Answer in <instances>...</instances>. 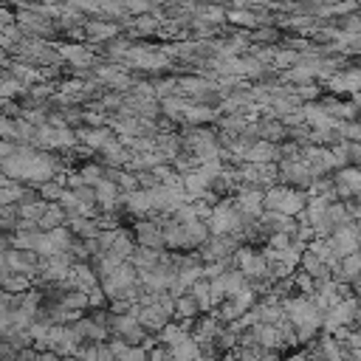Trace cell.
Instances as JSON below:
<instances>
[{"instance_id": "6da1fadb", "label": "cell", "mask_w": 361, "mask_h": 361, "mask_svg": "<svg viewBox=\"0 0 361 361\" xmlns=\"http://www.w3.org/2000/svg\"><path fill=\"white\" fill-rule=\"evenodd\" d=\"M307 195L302 189H288V186H274L271 192H265V209H276L282 214H302L307 206Z\"/></svg>"}, {"instance_id": "7a4b0ae2", "label": "cell", "mask_w": 361, "mask_h": 361, "mask_svg": "<svg viewBox=\"0 0 361 361\" xmlns=\"http://www.w3.org/2000/svg\"><path fill=\"white\" fill-rule=\"evenodd\" d=\"M169 316H172V310H169L166 305H161V302L144 305V307L138 310V319H141V324H144L147 330H161V327H166V324H169Z\"/></svg>"}, {"instance_id": "3957f363", "label": "cell", "mask_w": 361, "mask_h": 361, "mask_svg": "<svg viewBox=\"0 0 361 361\" xmlns=\"http://www.w3.org/2000/svg\"><path fill=\"white\" fill-rule=\"evenodd\" d=\"M135 243H138V245L158 248L161 243H166V237H164V228H158L155 223H138V226H135Z\"/></svg>"}, {"instance_id": "277c9868", "label": "cell", "mask_w": 361, "mask_h": 361, "mask_svg": "<svg viewBox=\"0 0 361 361\" xmlns=\"http://www.w3.org/2000/svg\"><path fill=\"white\" fill-rule=\"evenodd\" d=\"M116 195H118V183H116V180H107V178H102V180L96 183V203H102L107 212L113 209V200H116Z\"/></svg>"}, {"instance_id": "5b68a950", "label": "cell", "mask_w": 361, "mask_h": 361, "mask_svg": "<svg viewBox=\"0 0 361 361\" xmlns=\"http://www.w3.org/2000/svg\"><path fill=\"white\" fill-rule=\"evenodd\" d=\"M82 141L87 144V147H96V149H104L110 141H116L113 135H110V130H104V127H93V130H87V133H82Z\"/></svg>"}, {"instance_id": "8992f818", "label": "cell", "mask_w": 361, "mask_h": 361, "mask_svg": "<svg viewBox=\"0 0 361 361\" xmlns=\"http://www.w3.org/2000/svg\"><path fill=\"white\" fill-rule=\"evenodd\" d=\"M39 195H42L45 200H62L65 189H62V183H59V180H45V183L39 186Z\"/></svg>"}, {"instance_id": "52a82bcc", "label": "cell", "mask_w": 361, "mask_h": 361, "mask_svg": "<svg viewBox=\"0 0 361 361\" xmlns=\"http://www.w3.org/2000/svg\"><path fill=\"white\" fill-rule=\"evenodd\" d=\"M228 20L237 23V25H248V28H251V25L259 23V14H254V11H231Z\"/></svg>"}, {"instance_id": "ba28073f", "label": "cell", "mask_w": 361, "mask_h": 361, "mask_svg": "<svg viewBox=\"0 0 361 361\" xmlns=\"http://www.w3.org/2000/svg\"><path fill=\"white\" fill-rule=\"evenodd\" d=\"M282 133H285V127H282V124H276V121H262V124H259V135H265L268 141L282 138Z\"/></svg>"}, {"instance_id": "9c48e42d", "label": "cell", "mask_w": 361, "mask_h": 361, "mask_svg": "<svg viewBox=\"0 0 361 361\" xmlns=\"http://www.w3.org/2000/svg\"><path fill=\"white\" fill-rule=\"evenodd\" d=\"M138 31H144V34L155 31V20H149V17H141V20H138Z\"/></svg>"}, {"instance_id": "30bf717a", "label": "cell", "mask_w": 361, "mask_h": 361, "mask_svg": "<svg viewBox=\"0 0 361 361\" xmlns=\"http://www.w3.org/2000/svg\"><path fill=\"white\" fill-rule=\"evenodd\" d=\"M257 37H259V39H276V31H274V28H265V31H259Z\"/></svg>"}]
</instances>
